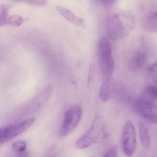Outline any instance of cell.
I'll return each mask as SVG.
<instances>
[{"mask_svg": "<svg viewBox=\"0 0 157 157\" xmlns=\"http://www.w3.org/2000/svg\"><path fill=\"white\" fill-rule=\"evenodd\" d=\"M135 20L132 13L123 11L110 17L107 22V31L109 37L119 40L127 37L134 27Z\"/></svg>", "mask_w": 157, "mask_h": 157, "instance_id": "1", "label": "cell"}, {"mask_svg": "<svg viewBox=\"0 0 157 157\" xmlns=\"http://www.w3.org/2000/svg\"><path fill=\"white\" fill-rule=\"evenodd\" d=\"M107 135L106 125L103 119L96 116L87 131L76 141L75 147L78 149L88 148L106 138Z\"/></svg>", "mask_w": 157, "mask_h": 157, "instance_id": "2", "label": "cell"}, {"mask_svg": "<svg viewBox=\"0 0 157 157\" xmlns=\"http://www.w3.org/2000/svg\"><path fill=\"white\" fill-rule=\"evenodd\" d=\"M98 54L101 72L102 77L105 81L110 80L113 73L114 60L111 46L107 38H102L100 41Z\"/></svg>", "mask_w": 157, "mask_h": 157, "instance_id": "3", "label": "cell"}, {"mask_svg": "<svg viewBox=\"0 0 157 157\" xmlns=\"http://www.w3.org/2000/svg\"><path fill=\"white\" fill-rule=\"evenodd\" d=\"M82 114V109L78 105H74L66 111L59 131L61 137L66 136L74 131L80 122Z\"/></svg>", "mask_w": 157, "mask_h": 157, "instance_id": "4", "label": "cell"}, {"mask_svg": "<svg viewBox=\"0 0 157 157\" xmlns=\"http://www.w3.org/2000/svg\"><path fill=\"white\" fill-rule=\"evenodd\" d=\"M122 147L127 156L132 157L136 149V135L134 126L131 121H128L123 128L121 136Z\"/></svg>", "mask_w": 157, "mask_h": 157, "instance_id": "5", "label": "cell"}, {"mask_svg": "<svg viewBox=\"0 0 157 157\" xmlns=\"http://www.w3.org/2000/svg\"><path fill=\"white\" fill-rule=\"evenodd\" d=\"M135 108L138 114L149 121L157 124V105L140 98L136 102Z\"/></svg>", "mask_w": 157, "mask_h": 157, "instance_id": "6", "label": "cell"}, {"mask_svg": "<svg viewBox=\"0 0 157 157\" xmlns=\"http://www.w3.org/2000/svg\"><path fill=\"white\" fill-rule=\"evenodd\" d=\"M36 121V118H29L19 123L5 127V136L7 142L25 131L34 124Z\"/></svg>", "mask_w": 157, "mask_h": 157, "instance_id": "7", "label": "cell"}, {"mask_svg": "<svg viewBox=\"0 0 157 157\" xmlns=\"http://www.w3.org/2000/svg\"><path fill=\"white\" fill-rule=\"evenodd\" d=\"M55 8L65 19L71 23L80 26H85V22L84 19L76 15L69 9L60 5H56Z\"/></svg>", "mask_w": 157, "mask_h": 157, "instance_id": "8", "label": "cell"}, {"mask_svg": "<svg viewBox=\"0 0 157 157\" xmlns=\"http://www.w3.org/2000/svg\"><path fill=\"white\" fill-rule=\"evenodd\" d=\"M113 94V87L110 80H106L102 84L99 91L101 99L103 101H107L112 98Z\"/></svg>", "mask_w": 157, "mask_h": 157, "instance_id": "9", "label": "cell"}, {"mask_svg": "<svg viewBox=\"0 0 157 157\" xmlns=\"http://www.w3.org/2000/svg\"><path fill=\"white\" fill-rule=\"evenodd\" d=\"M141 98L155 103V101L157 100V87L152 84L147 85L145 88Z\"/></svg>", "mask_w": 157, "mask_h": 157, "instance_id": "10", "label": "cell"}, {"mask_svg": "<svg viewBox=\"0 0 157 157\" xmlns=\"http://www.w3.org/2000/svg\"><path fill=\"white\" fill-rule=\"evenodd\" d=\"M144 26L147 31L157 33V10L147 16L145 20Z\"/></svg>", "mask_w": 157, "mask_h": 157, "instance_id": "11", "label": "cell"}, {"mask_svg": "<svg viewBox=\"0 0 157 157\" xmlns=\"http://www.w3.org/2000/svg\"><path fill=\"white\" fill-rule=\"evenodd\" d=\"M139 135L143 147L145 149H148L150 145V135L148 129L142 123L139 124Z\"/></svg>", "mask_w": 157, "mask_h": 157, "instance_id": "12", "label": "cell"}, {"mask_svg": "<svg viewBox=\"0 0 157 157\" xmlns=\"http://www.w3.org/2000/svg\"><path fill=\"white\" fill-rule=\"evenodd\" d=\"M146 61V55L143 51H138L136 53L132 60V65L136 70L143 67Z\"/></svg>", "mask_w": 157, "mask_h": 157, "instance_id": "13", "label": "cell"}, {"mask_svg": "<svg viewBox=\"0 0 157 157\" xmlns=\"http://www.w3.org/2000/svg\"><path fill=\"white\" fill-rule=\"evenodd\" d=\"M10 6L6 4H0V26L8 24V13Z\"/></svg>", "mask_w": 157, "mask_h": 157, "instance_id": "14", "label": "cell"}, {"mask_svg": "<svg viewBox=\"0 0 157 157\" xmlns=\"http://www.w3.org/2000/svg\"><path fill=\"white\" fill-rule=\"evenodd\" d=\"M26 19L24 18L17 15H13L9 17L8 24L13 26L17 27L22 25Z\"/></svg>", "mask_w": 157, "mask_h": 157, "instance_id": "15", "label": "cell"}, {"mask_svg": "<svg viewBox=\"0 0 157 157\" xmlns=\"http://www.w3.org/2000/svg\"><path fill=\"white\" fill-rule=\"evenodd\" d=\"M148 72L151 80L153 82L152 84L157 87V62L151 65L149 67Z\"/></svg>", "mask_w": 157, "mask_h": 157, "instance_id": "16", "label": "cell"}, {"mask_svg": "<svg viewBox=\"0 0 157 157\" xmlns=\"http://www.w3.org/2000/svg\"><path fill=\"white\" fill-rule=\"evenodd\" d=\"M26 144L22 141H17L13 144V148L14 151L17 153H21L25 151Z\"/></svg>", "mask_w": 157, "mask_h": 157, "instance_id": "17", "label": "cell"}, {"mask_svg": "<svg viewBox=\"0 0 157 157\" xmlns=\"http://www.w3.org/2000/svg\"><path fill=\"white\" fill-rule=\"evenodd\" d=\"M118 154V146L114 145L109 148L102 157H117Z\"/></svg>", "mask_w": 157, "mask_h": 157, "instance_id": "18", "label": "cell"}, {"mask_svg": "<svg viewBox=\"0 0 157 157\" xmlns=\"http://www.w3.org/2000/svg\"><path fill=\"white\" fill-rule=\"evenodd\" d=\"M94 73V67L93 65H91L89 70L88 76L87 85L89 87L91 85L93 80V76Z\"/></svg>", "mask_w": 157, "mask_h": 157, "instance_id": "19", "label": "cell"}, {"mask_svg": "<svg viewBox=\"0 0 157 157\" xmlns=\"http://www.w3.org/2000/svg\"><path fill=\"white\" fill-rule=\"evenodd\" d=\"M6 142H7V141H6L5 137L4 127H3L0 129V145Z\"/></svg>", "mask_w": 157, "mask_h": 157, "instance_id": "20", "label": "cell"}, {"mask_svg": "<svg viewBox=\"0 0 157 157\" xmlns=\"http://www.w3.org/2000/svg\"><path fill=\"white\" fill-rule=\"evenodd\" d=\"M27 2L33 5L37 6L44 5L47 2L46 1H40V0H38V1H29Z\"/></svg>", "mask_w": 157, "mask_h": 157, "instance_id": "21", "label": "cell"}]
</instances>
